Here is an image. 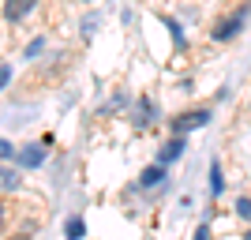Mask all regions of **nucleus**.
<instances>
[{
  "label": "nucleus",
  "instance_id": "obj_1",
  "mask_svg": "<svg viewBox=\"0 0 251 240\" xmlns=\"http://www.w3.org/2000/svg\"><path fill=\"white\" fill-rule=\"evenodd\" d=\"M45 161V143H26L15 150V165L19 169H38Z\"/></svg>",
  "mask_w": 251,
  "mask_h": 240
},
{
  "label": "nucleus",
  "instance_id": "obj_2",
  "mask_svg": "<svg viewBox=\"0 0 251 240\" xmlns=\"http://www.w3.org/2000/svg\"><path fill=\"white\" fill-rule=\"evenodd\" d=\"M248 15H251V4H244L236 15H229V19H221L218 27H214V38H218V42H225V38H236V30H240V23L248 19Z\"/></svg>",
  "mask_w": 251,
  "mask_h": 240
},
{
  "label": "nucleus",
  "instance_id": "obj_3",
  "mask_svg": "<svg viewBox=\"0 0 251 240\" xmlns=\"http://www.w3.org/2000/svg\"><path fill=\"white\" fill-rule=\"evenodd\" d=\"M206 120H210L206 109H199V113H184V116H176V120H173V132H176V135H188L191 128H202Z\"/></svg>",
  "mask_w": 251,
  "mask_h": 240
},
{
  "label": "nucleus",
  "instance_id": "obj_4",
  "mask_svg": "<svg viewBox=\"0 0 251 240\" xmlns=\"http://www.w3.org/2000/svg\"><path fill=\"white\" fill-rule=\"evenodd\" d=\"M34 8H38V0H4V19L19 23L23 15H30Z\"/></svg>",
  "mask_w": 251,
  "mask_h": 240
},
{
  "label": "nucleus",
  "instance_id": "obj_5",
  "mask_svg": "<svg viewBox=\"0 0 251 240\" xmlns=\"http://www.w3.org/2000/svg\"><path fill=\"white\" fill-rule=\"evenodd\" d=\"M180 154H184V135H173L161 150H157V161H161V165H169V161H176Z\"/></svg>",
  "mask_w": 251,
  "mask_h": 240
},
{
  "label": "nucleus",
  "instance_id": "obj_6",
  "mask_svg": "<svg viewBox=\"0 0 251 240\" xmlns=\"http://www.w3.org/2000/svg\"><path fill=\"white\" fill-rule=\"evenodd\" d=\"M161 180H165V165L157 161V165H147V169H143L139 184H143V188H154V184H161Z\"/></svg>",
  "mask_w": 251,
  "mask_h": 240
},
{
  "label": "nucleus",
  "instance_id": "obj_7",
  "mask_svg": "<svg viewBox=\"0 0 251 240\" xmlns=\"http://www.w3.org/2000/svg\"><path fill=\"white\" fill-rule=\"evenodd\" d=\"M131 120H135V128H147L150 120H154V102L143 98V102H139V116H131Z\"/></svg>",
  "mask_w": 251,
  "mask_h": 240
},
{
  "label": "nucleus",
  "instance_id": "obj_8",
  "mask_svg": "<svg viewBox=\"0 0 251 240\" xmlns=\"http://www.w3.org/2000/svg\"><path fill=\"white\" fill-rule=\"evenodd\" d=\"M15 188H19L15 169H4V165H0V191H15Z\"/></svg>",
  "mask_w": 251,
  "mask_h": 240
},
{
  "label": "nucleus",
  "instance_id": "obj_9",
  "mask_svg": "<svg viewBox=\"0 0 251 240\" xmlns=\"http://www.w3.org/2000/svg\"><path fill=\"white\" fill-rule=\"evenodd\" d=\"M64 233H68V237H86V221H83V218H68Z\"/></svg>",
  "mask_w": 251,
  "mask_h": 240
},
{
  "label": "nucleus",
  "instance_id": "obj_10",
  "mask_svg": "<svg viewBox=\"0 0 251 240\" xmlns=\"http://www.w3.org/2000/svg\"><path fill=\"white\" fill-rule=\"evenodd\" d=\"M210 195H221V165H210Z\"/></svg>",
  "mask_w": 251,
  "mask_h": 240
},
{
  "label": "nucleus",
  "instance_id": "obj_11",
  "mask_svg": "<svg viewBox=\"0 0 251 240\" xmlns=\"http://www.w3.org/2000/svg\"><path fill=\"white\" fill-rule=\"evenodd\" d=\"M165 27L173 30V42H176V49H184V30H180V23H176V19H165Z\"/></svg>",
  "mask_w": 251,
  "mask_h": 240
},
{
  "label": "nucleus",
  "instance_id": "obj_12",
  "mask_svg": "<svg viewBox=\"0 0 251 240\" xmlns=\"http://www.w3.org/2000/svg\"><path fill=\"white\" fill-rule=\"evenodd\" d=\"M42 49H45V38H34V42L26 45V53H23V56H26V60H34V56H38Z\"/></svg>",
  "mask_w": 251,
  "mask_h": 240
},
{
  "label": "nucleus",
  "instance_id": "obj_13",
  "mask_svg": "<svg viewBox=\"0 0 251 240\" xmlns=\"http://www.w3.org/2000/svg\"><path fill=\"white\" fill-rule=\"evenodd\" d=\"M8 158H15V146L8 139H0V161H8Z\"/></svg>",
  "mask_w": 251,
  "mask_h": 240
},
{
  "label": "nucleus",
  "instance_id": "obj_14",
  "mask_svg": "<svg viewBox=\"0 0 251 240\" xmlns=\"http://www.w3.org/2000/svg\"><path fill=\"white\" fill-rule=\"evenodd\" d=\"M94 30H98V15H86V19H83V34L90 38Z\"/></svg>",
  "mask_w": 251,
  "mask_h": 240
},
{
  "label": "nucleus",
  "instance_id": "obj_15",
  "mask_svg": "<svg viewBox=\"0 0 251 240\" xmlns=\"http://www.w3.org/2000/svg\"><path fill=\"white\" fill-rule=\"evenodd\" d=\"M236 214H240V218H248V221H251V199H240V203H236Z\"/></svg>",
  "mask_w": 251,
  "mask_h": 240
},
{
  "label": "nucleus",
  "instance_id": "obj_16",
  "mask_svg": "<svg viewBox=\"0 0 251 240\" xmlns=\"http://www.w3.org/2000/svg\"><path fill=\"white\" fill-rule=\"evenodd\" d=\"M11 83V68L8 64H0V94H4V86Z\"/></svg>",
  "mask_w": 251,
  "mask_h": 240
},
{
  "label": "nucleus",
  "instance_id": "obj_17",
  "mask_svg": "<svg viewBox=\"0 0 251 240\" xmlns=\"http://www.w3.org/2000/svg\"><path fill=\"white\" fill-rule=\"evenodd\" d=\"M0 229H4V207H0Z\"/></svg>",
  "mask_w": 251,
  "mask_h": 240
},
{
  "label": "nucleus",
  "instance_id": "obj_18",
  "mask_svg": "<svg viewBox=\"0 0 251 240\" xmlns=\"http://www.w3.org/2000/svg\"><path fill=\"white\" fill-rule=\"evenodd\" d=\"M248 240H251V233H248Z\"/></svg>",
  "mask_w": 251,
  "mask_h": 240
}]
</instances>
